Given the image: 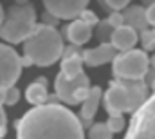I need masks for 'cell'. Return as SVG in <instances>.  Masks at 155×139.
<instances>
[{
	"mask_svg": "<svg viewBox=\"0 0 155 139\" xmlns=\"http://www.w3.org/2000/svg\"><path fill=\"white\" fill-rule=\"evenodd\" d=\"M16 139H85L83 125L63 105L45 103L27 110L16 123Z\"/></svg>",
	"mask_w": 155,
	"mask_h": 139,
	"instance_id": "obj_1",
	"label": "cell"
},
{
	"mask_svg": "<svg viewBox=\"0 0 155 139\" xmlns=\"http://www.w3.org/2000/svg\"><path fill=\"white\" fill-rule=\"evenodd\" d=\"M65 45L63 38L52 25L36 24L33 35L24 42V54L31 60L33 65L49 67L63 56Z\"/></svg>",
	"mask_w": 155,
	"mask_h": 139,
	"instance_id": "obj_2",
	"label": "cell"
},
{
	"mask_svg": "<svg viewBox=\"0 0 155 139\" xmlns=\"http://www.w3.org/2000/svg\"><path fill=\"white\" fill-rule=\"evenodd\" d=\"M146 87L137 81H114L110 89L105 92V108L110 116L135 112L146 101Z\"/></svg>",
	"mask_w": 155,
	"mask_h": 139,
	"instance_id": "obj_3",
	"label": "cell"
},
{
	"mask_svg": "<svg viewBox=\"0 0 155 139\" xmlns=\"http://www.w3.org/2000/svg\"><path fill=\"white\" fill-rule=\"evenodd\" d=\"M36 27V13L31 4L25 5H15L9 9L7 18L4 20L0 27V38L7 43H20L25 42L33 35Z\"/></svg>",
	"mask_w": 155,
	"mask_h": 139,
	"instance_id": "obj_4",
	"label": "cell"
},
{
	"mask_svg": "<svg viewBox=\"0 0 155 139\" xmlns=\"http://www.w3.org/2000/svg\"><path fill=\"white\" fill-rule=\"evenodd\" d=\"M150 67V58L144 51L130 49L121 54H117L112 62V70L119 80L126 81H137L143 80Z\"/></svg>",
	"mask_w": 155,
	"mask_h": 139,
	"instance_id": "obj_5",
	"label": "cell"
},
{
	"mask_svg": "<svg viewBox=\"0 0 155 139\" xmlns=\"http://www.w3.org/2000/svg\"><path fill=\"white\" fill-rule=\"evenodd\" d=\"M124 139H155V90L132 114Z\"/></svg>",
	"mask_w": 155,
	"mask_h": 139,
	"instance_id": "obj_6",
	"label": "cell"
},
{
	"mask_svg": "<svg viewBox=\"0 0 155 139\" xmlns=\"http://www.w3.org/2000/svg\"><path fill=\"white\" fill-rule=\"evenodd\" d=\"M88 85H90V81L85 72L78 74L74 78H69L63 72H60L54 81V90H56L58 100H61L63 103L78 105L83 103V100L88 96V90H90Z\"/></svg>",
	"mask_w": 155,
	"mask_h": 139,
	"instance_id": "obj_7",
	"label": "cell"
},
{
	"mask_svg": "<svg viewBox=\"0 0 155 139\" xmlns=\"http://www.w3.org/2000/svg\"><path fill=\"white\" fill-rule=\"evenodd\" d=\"M22 74V58L5 43H0V89L13 87Z\"/></svg>",
	"mask_w": 155,
	"mask_h": 139,
	"instance_id": "obj_8",
	"label": "cell"
},
{
	"mask_svg": "<svg viewBox=\"0 0 155 139\" xmlns=\"http://www.w3.org/2000/svg\"><path fill=\"white\" fill-rule=\"evenodd\" d=\"M47 13L60 20H76L87 9L88 0H41Z\"/></svg>",
	"mask_w": 155,
	"mask_h": 139,
	"instance_id": "obj_9",
	"label": "cell"
},
{
	"mask_svg": "<svg viewBox=\"0 0 155 139\" xmlns=\"http://www.w3.org/2000/svg\"><path fill=\"white\" fill-rule=\"evenodd\" d=\"M116 47L112 43H99L97 47L94 49H88L83 53V63L88 65V67H99V65H105L108 62H114L116 58Z\"/></svg>",
	"mask_w": 155,
	"mask_h": 139,
	"instance_id": "obj_10",
	"label": "cell"
},
{
	"mask_svg": "<svg viewBox=\"0 0 155 139\" xmlns=\"http://www.w3.org/2000/svg\"><path fill=\"white\" fill-rule=\"evenodd\" d=\"M139 36H137V31L126 24H123L121 27H116L112 31V36H110V43L116 47L117 51L124 53V51H130L135 47Z\"/></svg>",
	"mask_w": 155,
	"mask_h": 139,
	"instance_id": "obj_11",
	"label": "cell"
},
{
	"mask_svg": "<svg viewBox=\"0 0 155 139\" xmlns=\"http://www.w3.org/2000/svg\"><path fill=\"white\" fill-rule=\"evenodd\" d=\"M65 35L67 38L74 43V45H83V43H87L88 40H90V36H92V25H88V24H85L83 20H72L67 27H65Z\"/></svg>",
	"mask_w": 155,
	"mask_h": 139,
	"instance_id": "obj_12",
	"label": "cell"
},
{
	"mask_svg": "<svg viewBox=\"0 0 155 139\" xmlns=\"http://www.w3.org/2000/svg\"><path fill=\"white\" fill-rule=\"evenodd\" d=\"M101 96H103V92H101V89L99 87H90V90H88V96L83 100V103H81V119H85V121H90L92 117H94V114L97 112V107H99V101H101Z\"/></svg>",
	"mask_w": 155,
	"mask_h": 139,
	"instance_id": "obj_13",
	"label": "cell"
},
{
	"mask_svg": "<svg viewBox=\"0 0 155 139\" xmlns=\"http://www.w3.org/2000/svg\"><path fill=\"white\" fill-rule=\"evenodd\" d=\"M25 100L33 107H38V105H45L49 100V94H47V87H45V80H36L33 81L27 90H25Z\"/></svg>",
	"mask_w": 155,
	"mask_h": 139,
	"instance_id": "obj_14",
	"label": "cell"
},
{
	"mask_svg": "<svg viewBox=\"0 0 155 139\" xmlns=\"http://www.w3.org/2000/svg\"><path fill=\"white\" fill-rule=\"evenodd\" d=\"M65 76L74 78L83 72V54H74V56H63L61 60V70Z\"/></svg>",
	"mask_w": 155,
	"mask_h": 139,
	"instance_id": "obj_15",
	"label": "cell"
},
{
	"mask_svg": "<svg viewBox=\"0 0 155 139\" xmlns=\"http://www.w3.org/2000/svg\"><path fill=\"white\" fill-rule=\"evenodd\" d=\"M124 16V24L137 29V27H144L148 22H146V9L139 7V5H134V7H128L126 13L123 15Z\"/></svg>",
	"mask_w": 155,
	"mask_h": 139,
	"instance_id": "obj_16",
	"label": "cell"
},
{
	"mask_svg": "<svg viewBox=\"0 0 155 139\" xmlns=\"http://www.w3.org/2000/svg\"><path fill=\"white\" fill-rule=\"evenodd\" d=\"M114 132L107 123H96L88 130V139H112Z\"/></svg>",
	"mask_w": 155,
	"mask_h": 139,
	"instance_id": "obj_17",
	"label": "cell"
},
{
	"mask_svg": "<svg viewBox=\"0 0 155 139\" xmlns=\"http://www.w3.org/2000/svg\"><path fill=\"white\" fill-rule=\"evenodd\" d=\"M107 125H108V127H110V130H112V132L116 134V132H121V130L124 128L126 121H124L123 114H117V116H110V117H108Z\"/></svg>",
	"mask_w": 155,
	"mask_h": 139,
	"instance_id": "obj_18",
	"label": "cell"
},
{
	"mask_svg": "<svg viewBox=\"0 0 155 139\" xmlns=\"http://www.w3.org/2000/svg\"><path fill=\"white\" fill-rule=\"evenodd\" d=\"M20 100V90L16 87H7V94H5V105L13 107V105L18 103Z\"/></svg>",
	"mask_w": 155,
	"mask_h": 139,
	"instance_id": "obj_19",
	"label": "cell"
},
{
	"mask_svg": "<svg viewBox=\"0 0 155 139\" xmlns=\"http://www.w3.org/2000/svg\"><path fill=\"white\" fill-rule=\"evenodd\" d=\"M107 24H108L110 27H114V29H116V27H121V25L124 24V16H123L121 13H112V15L108 16V22H107Z\"/></svg>",
	"mask_w": 155,
	"mask_h": 139,
	"instance_id": "obj_20",
	"label": "cell"
},
{
	"mask_svg": "<svg viewBox=\"0 0 155 139\" xmlns=\"http://www.w3.org/2000/svg\"><path fill=\"white\" fill-rule=\"evenodd\" d=\"M79 20H83L85 24H88V25H94L96 22H97V16L92 13V11H88V9H85L81 15H79Z\"/></svg>",
	"mask_w": 155,
	"mask_h": 139,
	"instance_id": "obj_21",
	"label": "cell"
},
{
	"mask_svg": "<svg viewBox=\"0 0 155 139\" xmlns=\"http://www.w3.org/2000/svg\"><path fill=\"white\" fill-rule=\"evenodd\" d=\"M128 2H130V0H105V4H107L110 9H114V11L124 9V7L128 5Z\"/></svg>",
	"mask_w": 155,
	"mask_h": 139,
	"instance_id": "obj_22",
	"label": "cell"
},
{
	"mask_svg": "<svg viewBox=\"0 0 155 139\" xmlns=\"http://www.w3.org/2000/svg\"><path fill=\"white\" fill-rule=\"evenodd\" d=\"M5 125H7V116H5V112L0 105V139L5 136Z\"/></svg>",
	"mask_w": 155,
	"mask_h": 139,
	"instance_id": "obj_23",
	"label": "cell"
},
{
	"mask_svg": "<svg viewBox=\"0 0 155 139\" xmlns=\"http://www.w3.org/2000/svg\"><path fill=\"white\" fill-rule=\"evenodd\" d=\"M146 22H148L150 25H155V4L146 9Z\"/></svg>",
	"mask_w": 155,
	"mask_h": 139,
	"instance_id": "obj_24",
	"label": "cell"
},
{
	"mask_svg": "<svg viewBox=\"0 0 155 139\" xmlns=\"http://www.w3.org/2000/svg\"><path fill=\"white\" fill-rule=\"evenodd\" d=\"M5 94H7V87L0 89V105H5Z\"/></svg>",
	"mask_w": 155,
	"mask_h": 139,
	"instance_id": "obj_25",
	"label": "cell"
},
{
	"mask_svg": "<svg viewBox=\"0 0 155 139\" xmlns=\"http://www.w3.org/2000/svg\"><path fill=\"white\" fill-rule=\"evenodd\" d=\"M2 24H4V7L0 4V27H2Z\"/></svg>",
	"mask_w": 155,
	"mask_h": 139,
	"instance_id": "obj_26",
	"label": "cell"
},
{
	"mask_svg": "<svg viewBox=\"0 0 155 139\" xmlns=\"http://www.w3.org/2000/svg\"><path fill=\"white\" fill-rule=\"evenodd\" d=\"M143 2H144V4H146L148 7H150V5H153V4H155V0H143Z\"/></svg>",
	"mask_w": 155,
	"mask_h": 139,
	"instance_id": "obj_27",
	"label": "cell"
},
{
	"mask_svg": "<svg viewBox=\"0 0 155 139\" xmlns=\"http://www.w3.org/2000/svg\"><path fill=\"white\" fill-rule=\"evenodd\" d=\"M16 4H18V5H25V4H27V0H16Z\"/></svg>",
	"mask_w": 155,
	"mask_h": 139,
	"instance_id": "obj_28",
	"label": "cell"
}]
</instances>
